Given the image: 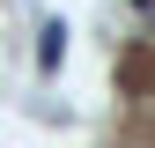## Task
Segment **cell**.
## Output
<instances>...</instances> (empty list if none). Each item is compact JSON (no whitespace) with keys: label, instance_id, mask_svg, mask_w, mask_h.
I'll list each match as a JSON object with an SVG mask.
<instances>
[{"label":"cell","instance_id":"cell-1","mask_svg":"<svg viewBox=\"0 0 155 148\" xmlns=\"http://www.w3.org/2000/svg\"><path fill=\"white\" fill-rule=\"evenodd\" d=\"M59 59H67V22H37V67L52 74Z\"/></svg>","mask_w":155,"mask_h":148}]
</instances>
